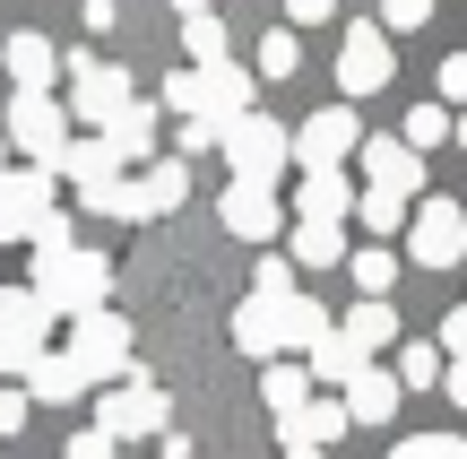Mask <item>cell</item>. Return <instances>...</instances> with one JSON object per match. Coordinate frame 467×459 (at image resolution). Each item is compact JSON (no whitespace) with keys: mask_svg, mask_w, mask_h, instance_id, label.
I'll list each match as a JSON object with an SVG mask.
<instances>
[{"mask_svg":"<svg viewBox=\"0 0 467 459\" xmlns=\"http://www.w3.org/2000/svg\"><path fill=\"white\" fill-rule=\"evenodd\" d=\"M35 295H44L52 321H87V312H104V295H113V260H104V252H78L61 208L35 225Z\"/></svg>","mask_w":467,"mask_h":459,"instance_id":"6da1fadb","label":"cell"},{"mask_svg":"<svg viewBox=\"0 0 467 459\" xmlns=\"http://www.w3.org/2000/svg\"><path fill=\"white\" fill-rule=\"evenodd\" d=\"M165 416H173V408H165V391H156L139 364L96 399V433H104L113 451H121V443H148V433H165Z\"/></svg>","mask_w":467,"mask_h":459,"instance_id":"7a4b0ae2","label":"cell"},{"mask_svg":"<svg viewBox=\"0 0 467 459\" xmlns=\"http://www.w3.org/2000/svg\"><path fill=\"white\" fill-rule=\"evenodd\" d=\"M217 156L234 165V183H277V173L295 165V139H285V121H268V113H243V121H225Z\"/></svg>","mask_w":467,"mask_h":459,"instance_id":"3957f363","label":"cell"},{"mask_svg":"<svg viewBox=\"0 0 467 459\" xmlns=\"http://www.w3.org/2000/svg\"><path fill=\"white\" fill-rule=\"evenodd\" d=\"M61 69H69V113L96 121V130H113V121L139 104V96H130V69L96 61V52H61Z\"/></svg>","mask_w":467,"mask_h":459,"instance_id":"277c9868","label":"cell"},{"mask_svg":"<svg viewBox=\"0 0 467 459\" xmlns=\"http://www.w3.org/2000/svg\"><path fill=\"white\" fill-rule=\"evenodd\" d=\"M61 356L87 373V391H96V381H121V373H130V321H121L113 304L87 312V321H69V347H61Z\"/></svg>","mask_w":467,"mask_h":459,"instance_id":"5b68a950","label":"cell"},{"mask_svg":"<svg viewBox=\"0 0 467 459\" xmlns=\"http://www.w3.org/2000/svg\"><path fill=\"white\" fill-rule=\"evenodd\" d=\"M0 139H9L26 165H61V148H69V113L52 96H9V113H0Z\"/></svg>","mask_w":467,"mask_h":459,"instance_id":"8992f818","label":"cell"},{"mask_svg":"<svg viewBox=\"0 0 467 459\" xmlns=\"http://www.w3.org/2000/svg\"><path fill=\"white\" fill-rule=\"evenodd\" d=\"M285 139H295L303 173H347V156L364 148V121H355L347 104H320V113H303V130H285Z\"/></svg>","mask_w":467,"mask_h":459,"instance_id":"52a82bcc","label":"cell"},{"mask_svg":"<svg viewBox=\"0 0 467 459\" xmlns=\"http://www.w3.org/2000/svg\"><path fill=\"white\" fill-rule=\"evenodd\" d=\"M407 252H416V269H459L467 260V208L459 200H424L407 217Z\"/></svg>","mask_w":467,"mask_h":459,"instance_id":"ba28073f","label":"cell"},{"mask_svg":"<svg viewBox=\"0 0 467 459\" xmlns=\"http://www.w3.org/2000/svg\"><path fill=\"white\" fill-rule=\"evenodd\" d=\"M44 217H52V173L44 165H9L0 173V243H35Z\"/></svg>","mask_w":467,"mask_h":459,"instance_id":"9c48e42d","label":"cell"},{"mask_svg":"<svg viewBox=\"0 0 467 459\" xmlns=\"http://www.w3.org/2000/svg\"><path fill=\"white\" fill-rule=\"evenodd\" d=\"M217 217H225V235H243V243H277V235H285V200H277V183H225Z\"/></svg>","mask_w":467,"mask_h":459,"instance_id":"30bf717a","label":"cell"},{"mask_svg":"<svg viewBox=\"0 0 467 459\" xmlns=\"http://www.w3.org/2000/svg\"><path fill=\"white\" fill-rule=\"evenodd\" d=\"M337 87H347V96H381L389 87V35L381 26H347L337 35Z\"/></svg>","mask_w":467,"mask_h":459,"instance_id":"8fae6325","label":"cell"},{"mask_svg":"<svg viewBox=\"0 0 467 459\" xmlns=\"http://www.w3.org/2000/svg\"><path fill=\"white\" fill-rule=\"evenodd\" d=\"M182 200H191V165L182 156H156V165L130 173V217H173Z\"/></svg>","mask_w":467,"mask_h":459,"instance_id":"7c38bea8","label":"cell"},{"mask_svg":"<svg viewBox=\"0 0 467 459\" xmlns=\"http://www.w3.org/2000/svg\"><path fill=\"white\" fill-rule=\"evenodd\" d=\"M0 61H9L17 96H52V78H61V44L52 35H0Z\"/></svg>","mask_w":467,"mask_h":459,"instance_id":"4fadbf2b","label":"cell"},{"mask_svg":"<svg viewBox=\"0 0 467 459\" xmlns=\"http://www.w3.org/2000/svg\"><path fill=\"white\" fill-rule=\"evenodd\" d=\"M285 217H303V225H347L355 217V183H347V173H303Z\"/></svg>","mask_w":467,"mask_h":459,"instance_id":"5bb4252c","label":"cell"},{"mask_svg":"<svg viewBox=\"0 0 467 459\" xmlns=\"http://www.w3.org/2000/svg\"><path fill=\"white\" fill-rule=\"evenodd\" d=\"M355 156H364V183H381V191H407V200L424 191V156L407 148V139H364Z\"/></svg>","mask_w":467,"mask_h":459,"instance_id":"9a60e30c","label":"cell"},{"mask_svg":"<svg viewBox=\"0 0 467 459\" xmlns=\"http://www.w3.org/2000/svg\"><path fill=\"white\" fill-rule=\"evenodd\" d=\"M251 87H260V78H251L243 61H208L200 69V113L208 121H243L251 113Z\"/></svg>","mask_w":467,"mask_h":459,"instance_id":"2e32d148","label":"cell"},{"mask_svg":"<svg viewBox=\"0 0 467 459\" xmlns=\"http://www.w3.org/2000/svg\"><path fill=\"white\" fill-rule=\"evenodd\" d=\"M277 433H285V451H329L347 433V408L337 399H303L295 416H277Z\"/></svg>","mask_w":467,"mask_h":459,"instance_id":"e0dca14e","label":"cell"},{"mask_svg":"<svg viewBox=\"0 0 467 459\" xmlns=\"http://www.w3.org/2000/svg\"><path fill=\"white\" fill-rule=\"evenodd\" d=\"M329 329H337V321H329V312H320L303 287H295V295H277V356H285V347H295V356H312Z\"/></svg>","mask_w":467,"mask_h":459,"instance_id":"ac0fdd59","label":"cell"},{"mask_svg":"<svg viewBox=\"0 0 467 459\" xmlns=\"http://www.w3.org/2000/svg\"><path fill=\"white\" fill-rule=\"evenodd\" d=\"M69 399H87V373H78L69 356H52V347H44V356L26 364V408H69Z\"/></svg>","mask_w":467,"mask_h":459,"instance_id":"d6986e66","label":"cell"},{"mask_svg":"<svg viewBox=\"0 0 467 459\" xmlns=\"http://www.w3.org/2000/svg\"><path fill=\"white\" fill-rule=\"evenodd\" d=\"M337 408H347V425H389V416H399V381H389L381 364H364V373L347 381V399H337Z\"/></svg>","mask_w":467,"mask_h":459,"instance_id":"ffe728a7","label":"cell"},{"mask_svg":"<svg viewBox=\"0 0 467 459\" xmlns=\"http://www.w3.org/2000/svg\"><path fill=\"white\" fill-rule=\"evenodd\" d=\"M52 173H69V183H78V200H87V191H104V183H113V173H121V156H113V139H69V148H61V165H52Z\"/></svg>","mask_w":467,"mask_h":459,"instance_id":"44dd1931","label":"cell"},{"mask_svg":"<svg viewBox=\"0 0 467 459\" xmlns=\"http://www.w3.org/2000/svg\"><path fill=\"white\" fill-rule=\"evenodd\" d=\"M337 339H347L355 356L372 364V356H381V347H399V312H389V304H372V295H364V304H355L347 321H337Z\"/></svg>","mask_w":467,"mask_h":459,"instance_id":"7402d4cb","label":"cell"},{"mask_svg":"<svg viewBox=\"0 0 467 459\" xmlns=\"http://www.w3.org/2000/svg\"><path fill=\"white\" fill-rule=\"evenodd\" d=\"M285 260H295V269H337V260H347V225H303V217H295Z\"/></svg>","mask_w":467,"mask_h":459,"instance_id":"603a6c76","label":"cell"},{"mask_svg":"<svg viewBox=\"0 0 467 459\" xmlns=\"http://www.w3.org/2000/svg\"><path fill=\"white\" fill-rule=\"evenodd\" d=\"M234 347L260 364H277V304L268 295H243V312H234Z\"/></svg>","mask_w":467,"mask_h":459,"instance_id":"cb8c5ba5","label":"cell"},{"mask_svg":"<svg viewBox=\"0 0 467 459\" xmlns=\"http://www.w3.org/2000/svg\"><path fill=\"white\" fill-rule=\"evenodd\" d=\"M303 373H312V391H320V381H329V391H347V381L364 373V356H355V347H347V339L329 329V339H320L312 356H303Z\"/></svg>","mask_w":467,"mask_h":459,"instance_id":"d4e9b609","label":"cell"},{"mask_svg":"<svg viewBox=\"0 0 467 459\" xmlns=\"http://www.w3.org/2000/svg\"><path fill=\"white\" fill-rule=\"evenodd\" d=\"M104 139H113V156H121V165H156V113H148V104H130V113H121Z\"/></svg>","mask_w":467,"mask_h":459,"instance_id":"484cf974","label":"cell"},{"mask_svg":"<svg viewBox=\"0 0 467 459\" xmlns=\"http://www.w3.org/2000/svg\"><path fill=\"white\" fill-rule=\"evenodd\" d=\"M347 269H355V287H364L372 304H389V287H399V252H389V243H364V252H347Z\"/></svg>","mask_w":467,"mask_h":459,"instance_id":"4316f807","label":"cell"},{"mask_svg":"<svg viewBox=\"0 0 467 459\" xmlns=\"http://www.w3.org/2000/svg\"><path fill=\"white\" fill-rule=\"evenodd\" d=\"M0 329H17V339H52V312L35 287H0Z\"/></svg>","mask_w":467,"mask_h":459,"instance_id":"83f0119b","label":"cell"},{"mask_svg":"<svg viewBox=\"0 0 467 459\" xmlns=\"http://www.w3.org/2000/svg\"><path fill=\"white\" fill-rule=\"evenodd\" d=\"M260 399H268V416H295L303 399H312V373L277 356V364H268V373H260Z\"/></svg>","mask_w":467,"mask_h":459,"instance_id":"f1b7e54d","label":"cell"},{"mask_svg":"<svg viewBox=\"0 0 467 459\" xmlns=\"http://www.w3.org/2000/svg\"><path fill=\"white\" fill-rule=\"evenodd\" d=\"M441 364H451L441 347L407 339V347H399V364H389V381H399V391H433V381H441Z\"/></svg>","mask_w":467,"mask_h":459,"instance_id":"f546056e","label":"cell"},{"mask_svg":"<svg viewBox=\"0 0 467 459\" xmlns=\"http://www.w3.org/2000/svg\"><path fill=\"white\" fill-rule=\"evenodd\" d=\"M355 217H364L372 235H399V225H407V191H381V183H364V191H355Z\"/></svg>","mask_w":467,"mask_h":459,"instance_id":"4dcf8cb0","label":"cell"},{"mask_svg":"<svg viewBox=\"0 0 467 459\" xmlns=\"http://www.w3.org/2000/svg\"><path fill=\"white\" fill-rule=\"evenodd\" d=\"M295 69H303L295 26H268V35H260V61H251V78H295Z\"/></svg>","mask_w":467,"mask_h":459,"instance_id":"1f68e13d","label":"cell"},{"mask_svg":"<svg viewBox=\"0 0 467 459\" xmlns=\"http://www.w3.org/2000/svg\"><path fill=\"white\" fill-rule=\"evenodd\" d=\"M182 52H191V69L234 61V52H225V17H217V9H208V17H182Z\"/></svg>","mask_w":467,"mask_h":459,"instance_id":"d6a6232c","label":"cell"},{"mask_svg":"<svg viewBox=\"0 0 467 459\" xmlns=\"http://www.w3.org/2000/svg\"><path fill=\"white\" fill-rule=\"evenodd\" d=\"M399 139H407V148H416V156H424V148H441V139H451V104H416Z\"/></svg>","mask_w":467,"mask_h":459,"instance_id":"836d02e7","label":"cell"},{"mask_svg":"<svg viewBox=\"0 0 467 459\" xmlns=\"http://www.w3.org/2000/svg\"><path fill=\"white\" fill-rule=\"evenodd\" d=\"M251 295H268V304H277V295H295V260H285V252H260V269H251Z\"/></svg>","mask_w":467,"mask_h":459,"instance_id":"e575fe53","label":"cell"},{"mask_svg":"<svg viewBox=\"0 0 467 459\" xmlns=\"http://www.w3.org/2000/svg\"><path fill=\"white\" fill-rule=\"evenodd\" d=\"M424 17H433V0H381V17H372V26H381V35H416Z\"/></svg>","mask_w":467,"mask_h":459,"instance_id":"d590c367","label":"cell"},{"mask_svg":"<svg viewBox=\"0 0 467 459\" xmlns=\"http://www.w3.org/2000/svg\"><path fill=\"white\" fill-rule=\"evenodd\" d=\"M35 356H44V339H17V329H0V381H9V373L26 381V364H35Z\"/></svg>","mask_w":467,"mask_h":459,"instance_id":"8d00e7d4","label":"cell"},{"mask_svg":"<svg viewBox=\"0 0 467 459\" xmlns=\"http://www.w3.org/2000/svg\"><path fill=\"white\" fill-rule=\"evenodd\" d=\"M389 459H467V443L459 433H416V443H399Z\"/></svg>","mask_w":467,"mask_h":459,"instance_id":"74e56055","label":"cell"},{"mask_svg":"<svg viewBox=\"0 0 467 459\" xmlns=\"http://www.w3.org/2000/svg\"><path fill=\"white\" fill-rule=\"evenodd\" d=\"M165 113H200V69H173V78H165Z\"/></svg>","mask_w":467,"mask_h":459,"instance_id":"f35d334b","label":"cell"},{"mask_svg":"<svg viewBox=\"0 0 467 459\" xmlns=\"http://www.w3.org/2000/svg\"><path fill=\"white\" fill-rule=\"evenodd\" d=\"M217 139H225V121H208V113H191V121H182V156H208Z\"/></svg>","mask_w":467,"mask_h":459,"instance_id":"ab89813d","label":"cell"},{"mask_svg":"<svg viewBox=\"0 0 467 459\" xmlns=\"http://www.w3.org/2000/svg\"><path fill=\"white\" fill-rule=\"evenodd\" d=\"M61 459H113V443H104V433L87 425V433H69V443H61Z\"/></svg>","mask_w":467,"mask_h":459,"instance_id":"60d3db41","label":"cell"},{"mask_svg":"<svg viewBox=\"0 0 467 459\" xmlns=\"http://www.w3.org/2000/svg\"><path fill=\"white\" fill-rule=\"evenodd\" d=\"M441 104H467V52H451V61H441Z\"/></svg>","mask_w":467,"mask_h":459,"instance_id":"b9f144b4","label":"cell"},{"mask_svg":"<svg viewBox=\"0 0 467 459\" xmlns=\"http://www.w3.org/2000/svg\"><path fill=\"white\" fill-rule=\"evenodd\" d=\"M285 17H295V26H329L337 0H285Z\"/></svg>","mask_w":467,"mask_h":459,"instance_id":"7bdbcfd3","label":"cell"},{"mask_svg":"<svg viewBox=\"0 0 467 459\" xmlns=\"http://www.w3.org/2000/svg\"><path fill=\"white\" fill-rule=\"evenodd\" d=\"M441 356H467V304L451 312V321H441Z\"/></svg>","mask_w":467,"mask_h":459,"instance_id":"ee69618b","label":"cell"},{"mask_svg":"<svg viewBox=\"0 0 467 459\" xmlns=\"http://www.w3.org/2000/svg\"><path fill=\"white\" fill-rule=\"evenodd\" d=\"M441 391H451V408H467V356L441 364Z\"/></svg>","mask_w":467,"mask_h":459,"instance_id":"f6af8a7d","label":"cell"},{"mask_svg":"<svg viewBox=\"0 0 467 459\" xmlns=\"http://www.w3.org/2000/svg\"><path fill=\"white\" fill-rule=\"evenodd\" d=\"M173 9H182V17H208V9H217V0H173Z\"/></svg>","mask_w":467,"mask_h":459,"instance_id":"bcb514c9","label":"cell"},{"mask_svg":"<svg viewBox=\"0 0 467 459\" xmlns=\"http://www.w3.org/2000/svg\"><path fill=\"white\" fill-rule=\"evenodd\" d=\"M451 139H459V148H467V113H459V121H451Z\"/></svg>","mask_w":467,"mask_h":459,"instance_id":"7dc6e473","label":"cell"},{"mask_svg":"<svg viewBox=\"0 0 467 459\" xmlns=\"http://www.w3.org/2000/svg\"><path fill=\"white\" fill-rule=\"evenodd\" d=\"M285 459H329V451H285Z\"/></svg>","mask_w":467,"mask_h":459,"instance_id":"c3c4849f","label":"cell"},{"mask_svg":"<svg viewBox=\"0 0 467 459\" xmlns=\"http://www.w3.org/2000/svg\"><path fill=\"white\" fill-rule=\"evenodd\" d=\"M0 173H9V139H0Z\"/></svg>","mask_w":467,"mask_h":459,"instance_id":"681fc988","label":"cell"}]
</instances>
